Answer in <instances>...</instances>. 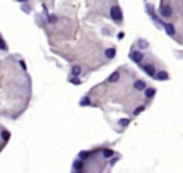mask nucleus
<instances>
[{
	"mask_svg": "<svg viewBox=\"0 0 183 173\" xmlns=\"http://www.w3.org/2000/svg\"><path fill=\"white\" fill-rule=\"evenodd\" d=\"M113 154H114V152L111 151V149H105V151H103V157H105V159H109Z\"/></svg>",
	"mask_w": 183,
	"mask_h": 173,
	"instance_id": "9b49d317",
	"label": "nucleus"
},
{
	"mask_svg": "<svg viewBox=\"0 0 183 173\" xmlns=\"http://www.w3.org/2000/svg\"><path fill=\"white\" fill-rule=\"evenodd\" d=\"M164 27H165V32H167V35H169V37H173V35H175V27H173V24L167 23V24H164Z\"/></svg>",
	"mask_w": 183,
	"mask_h": 173,
	"instance_id": "0eeeda50",
	"label": "nucleus"
},
{
	"mask_svg": "<svg viewBox=\"0 0 183 173\" xmlns=\"http://www.w3.org/2000/svg\"><path fill=\"white\" fill-rule=\"evenodd\" d=\"M114 55H116V50H114V48H111V50H106V56H108V58H113Z\"/></svg>",
	"mask_w": 183,
	"mask_h": 173,
	"instance_id": "2eb2a0df",
	"label": "nucleus"
},
{
	"mask_svg": "<svg viewBox=\"0 0 183 173\" xmlns=\"http://www.w3.org/2000/svg\"><path fill=\"white\" fill-rule=\"evenodd\" d=\"M143 92H145V96L146 98H153L154 93H156V90H154V88H145Z\"/></svg>",
	"mask_w": 183,
	"mask_h": 173,
	"instance_id": "1a4fd4ad",
	"label": "nucleus"
},
{
	"mask_svg": "<svg viewBox=\"0 0 183 173\" xmlns=\"http://www.w3.org/2000/svg\"><path fill=\"white\" fill-rule=\"evenodd\" d=\"M87 157H89V152H81V154H79V160H82V159H87Z\"/></svg>",
	"mask_w": 183,
	"mask_h": 173,
	"instance_id": "dca6fc26",
	"label": "nucleus"
},
{
	"mask_svg": "<svg viewBox=\"0 0 183 173\" xmlns=\"http://www.w3.org/2000/svg\"><path fill=\"white\" fill-rule=\"evenodd\" d=\"M154 77H156L157 80H167V79H169V74H167L165 71H159V72L154 74Z\"/></svg>",
	"mask_w": 183,
	"mask_h": 173,
	"instance_id": "6e6552de",
	"label": "nucleus"
},
{
	"mask_svg": "<svg viewBox=\"0 0 183 173\" xmlns=\"http://www.w3.org/2000/svg\"><path fill=\"white\" fill-rule=\"evenodd\" d=\"M81 72H82L81 66H72V68H71V74H72V76H81Z\"/></svg>",
	"mask_w": 183,
	"mask_h": 173,
	"instance_id": "9d476101",
	"label": "nucleus"
},
{
	"mask_svg": "<svg viewBox=\"0 0 183 173\" xmlns=\"http://www.w3.org/2000/svg\"><path fill=\"white\" fill-rule=\"evenodd\" d=\"M16 2H19V3H26L27 0H16Z\"/></svg>",
	"mask_w": 183,
	"mask_h": 173,
	"instance_id": "412c9836",
	"label": "nucleus"
},
{
	"mask_svg": "<svg viewBox=\"0 0 183 173\" xmlns=\"http://www.w3.org/2000/svg\"><path fill=\"white\" fill-rule=\"evenodd\" d=\"M130 60L135 61L137 64H141L143 60H145V55H143L141 52H138V50L132 48V52H130Z\"/></svg>",
	"mask_w": 183,
	"mask_h": 173,
	"instance_id": "f257e3e1",
	"label": "nucleus"
},
{
	"mask_svg": "<svg viewBox=\"0 0 183 173\" xmlns=\"http://www.w3.org/2000/svg\"><path fill=\"white\" fill-rule=\"evenodd\" d=\"M56 21H58V16H56V15H50V16H48V23H50V24H55Z\"/></svg>",
	"mask_w": 183,
	"mask_h": 173,
	"instance_id": "f8f14e48",
	"label": "nucleus"
},
{
	"mask_svg": "<svg viewBox=\"0 0 183 173\" xmlns=\"http://www.w3.org/2000/svg\"><path fill=\"white\" fill-rule=\"evenodd\" d=\"M109 15H111V18H113L116 23L122 21V10L119 8V7H113V8L109 10Z\"/></svg>",
	"mask_w": 183,
	"mask_h": 173,
	"instance_id": "f03ea898",
	"label": "nucleus"
},
{
	"mask_svg": "<svg viewBox=\"0 0 183 173\" xmlns=\"http://www.w3.org/2000/svg\"><path fill=\"white\" fill-rule=\"evenodd\" d=\"M0 50H7V43L2 40V39H0Z\"/></svg>",
	"mask_w": 183,
	"mask_h": 173,
	"instance_id": "a211bd4d",
	"label": "nucleus"
},
{
	"mask_svg": "<svg viewBox=\"0 0 183 173\" xmlns=\"http://www.w3.org/2000/svg\"><path fill=\"white\" fill-rule=\"evenodd\" d=\"M83 167V165H82V162H81V160H75V162H74V170H81V168Z\"/></svg>",
	"mask_w": 183,
	"mask_h": 173,
	"instance_id": "ddd939ff",
	"label": "nucleus"
},
{
	"mask_svg": "<svg viewBox=\"0 0 183 173\" xmlns=\"http://www.w3.org/2000/svg\"><path fill=\"white\" fill-rule=\"evenodd\" d=\"M148 47H149V45H148V42L143 40V39H138V40L133 43V48H135V50H146Z\"/></svg>",
	"mask_w": 183,
	"mask_h": 173,
	"instance_id": "20e7f679",
	"label": "nucleus"
},
{
	"mask_svg": "<svg viewBox=\"0 0 183 173\" xmlns=\"http://www.w3.org/2000/svg\"><path fill=\"white\" fill-rule=\"evenodd\" d=\"M133 86H135V90H137V92H143V90H145V88H146V86H148V85H146V84H145V82H143V80H135Z\"/></svg>",
	"mask_w": 183,
	"mask_h": 173,
	"instance_id": "423d86ee",
	"label": "nucleus"
},
{
	"mask_svg": "<svg viewBox=\"0 0 183 173\" xmlns=\"http://www.w3.org/2000/svg\"><path fill=\"white\" fill-rule=\"evenodd\" d=\"M117 79H119V72H114L113 76H111V77L108 79V82H116Z\"/></svg>",
	"mask_w": 183,
	"mask_h": 173,
	"instance_id": "4468645a",
	"label": "nucleus"
},
{
	"mask_svg": "<svg viewBox=\"0 0 183 173\" xmlns=\"http://www.w3.org/2000/svg\"><path fill=\"white\" fill-rule=\"evenodd\" d=\"M2 136H3V140H8V138H10V132L3 130V132H2Z\"/></svg>",
	"mask_w": 183,
	"mask_h": 173,
	"instance_id": "f3484780",
	"label": "nucleus"
},
{
	"mask_svg": "<svg viewBox=\"0 0 183 173\" xmlns=\"http://www.w3.org/2000/svg\"><path fill=\"white\" fill-rule=\"evenodd\" d=\"M159 13H161L162 18L169 19L170 16H172V7H170V5H162L161 8H159Z\"/></svg>",
	"mask_w": 183,
	"mask_h": 173,
	"instance_id": "7ed1b4c3",
	"label": "nucleus"
},
{
	"mask_svg": "<svg viewBox=\"0 0 183 173\" xmlns=\"http://www.w3.org/2000/svg\"><path fill=\"white\" fill-rule=\"evenodd\" d=\"M90 101H89V98H82V101H81V104L83 106V104H89Z\"/></svg>",
	"mask_w": 183,
	"mask_h": 173,
	"instance_id": "6ab92c4d",
	"label": "nucleus"
},
{
	"mask_svg": "<svg viewBox=\"0 0 183 173\" xmlns=\"http://www.w3.org/2000/svg\"><path fill=\"white\" fill-rule=\"evenodd\" d=\"M141 68H143V71H145V72L148 74V76L154 77V74H156V69H154V66H153V64H143Z\"/></svg>",
	"mask_w": 183,
	"mask_h": 173,
	"instance_id": "39448f33",
	"label": "nucleus"
},
{
	"mask_svg": "<svg viewBox=\"0 0 183 173\" xmlns=\"http://www.w3.org/2000/svg\"><path fill=\"white\" fill-rule=\"evenodd\" d=\"M29 7H27V5H23V11H26V13H29Z\"/></svg>",
	"mask_w": 183,
	"mask_h": 173,
	"instance_id": "aec40b11",
	"label": "nucleus"
}]
</instances>
